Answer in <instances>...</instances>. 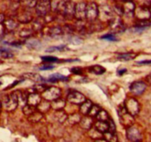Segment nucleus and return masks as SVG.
<instances>
[{"label":"nucleus","instance_id":"1a4fd4ad","mask_svg":"<svg viewBox=\"0 0 151 142\" xmlns=\"http://www.w3.org/2000/svg\"><path fill=\"white\" fill-rule=\"evenodd\" d=\"M130 91L134 95H142L147 88V84L143 81H136L130 85Z\"/></svg>","mask_w":151,"mask_h":142},{"label":"nucleus","instance_id":"20e7f679","mask_svg":"<svg viewBox=\"0 0 151 142\" xmlns=\"http://www.w3.org/2000/svg\"><path fill=\"white\" fill-rule=\"evenodd\" d=\"M60 95H61V90L58 87L52 86L47 88L41 94V97L44 100H47L49 102H52L53 100L60 98Z\"/></svg>","mask_w":151,"mask_h":142},{"label":"nucleus","instance_id":"4c0bfd02","mask_svg":"<svg viewBox=\"0 0 151 142\" xmlns=\"http://www.w3.org/2000/svg\"><path fill=\"white\" fill-rule=\"evenodd\" d=\"M100 110H101V108H100V106L96 105H92V106H91V109H90L89 112H88V116H91V117L96 116Z\"/></svg>","mask_w":151,"mask_h":142},{"label":"nucleus","instance_id":"de8ad7c7","mask_svg":"<svg viewBox=\"0 0 151 142\" xmlns=\"http://www.w3.org/2000/svg\"><path fill=\"white\" fill-rule=\"evenodd\" d=\"M137 64H139V65H150V64H151V60H142V61H139V62H137Z\"/></svg>","mask_w":151,"mask_h":142},{"label":"nucleus","instance_id":"4be33fe9","mask_svg":"<svg viewBox=\"0 0 151 142\" xmlns=\"http://www.w3.org/2000/svg\"><path fill=\"white\" fill-rule=\"evenodd\" d=\"M92 105L93 104L92 103H91V100H86L82 104L80 105H81V107H80V111H81V113H82L83 115H84V116L88 115V112H89Z\"/></svg>","mask_w":151,"mask_h":142},{"label":"nucleus","instance_id":"3c124183","mask_svg":"<svg viewBox=\"0 0 151 142\" xmlns=\"http://www.w3.org/2000/svg\"><path fill=\"white\" fill-rule=\"evenodd\" d=\"M126 69H121V70H119L117 72V73H118V75H123L124 73H125V72H126Z\"/></svg>","mask_w":151,"mask_h":142},{"label":"nucleus","instance_id":"c85d7f7f","mask_svg":"<svg viewBox=\"0 0 151 142\" xmlns=\"http://www.w3.org/2000/svg\"><path fill=\"white\" fill-rule=\"evenodd\" d=\"M89 72L97 75H103L106 72V69L100 65H94L89 67Z\"/></svg>","mask_w":151,"mask_h":142},{"label":"nucleus","instance_id":"c9c22d12","mask_svg":"<svg viewBox=\"0 0 151 142\" xmlns=\"http://www.w3.org/2000/svg\"><path fill=\"white\" fill-rule=\"evenodd\" d=\"M103 134H104V138L106 140V141H117L118 138L115 133L108 131Z\"/></svg>","mask_w":151,"mask_h":142},{"label":"nucleus","instance_id":"5fc2aeb1","mask_svg":"<svg viewBox=\"0 0 151 142\" xmlns=\"http://www.w3.org/2000/svg\"><path fill=\"white\" fill-rule=\"evenodd\" d=\"M1 101H0V112H1Z\"/></svg>","mask_w":151,"mask_h":142},{"label":"nucleus","instance_id":"7c9ffc66","mask_svg":"<svg viewBox=\"0 0 151 142\" xmlns=\"http://www.w3.org/2000/svg\"><path fill=\"white\" fill-rule=\"evenodd\" d=\"M27 45L29 48L32 49H39L41 47L40 41L36 39H29L27 42Z\"/></svg>","mask_w":151,"mask_h":142},{"label":"nucleus","instance_id":"4d7b16f0","mask_svg":"<svg viewBox=\"0 0 151 142\" xmlns=\"http://www.w3.org/2000/svg\"><path fill=\"white\" fill-rule=\"evenodd\" d=\"M150 22H151V18H150Z\"/></svg>","mask_w":151,"mask_h":142},{"label":"nucleus","instance_id":"423d86ee","mask_svg":"<svg viewBox=\"0 0 151 142\" xmlns=\"http://www.w3.org/2000/svg\"><path fill=\"white\" fill-rule=\"evenodd\" d=\"M134 14L138 20H150L151 18L150 9L145 6H139L136 7Z\"/></svg>","mask_w":151,"mask_h":142},{"label":"nucleus","instance_id":"4468645a","mask_svg":"<svg viewBox=\"0 0 151 142\" xmlns=\"http://www.w3.org/2000/svg\"><path fill=\"white\" fill-rule=\"evenodd\" d=\"M18 22L22 24L29 23L32 20V16L30 12L27 11V8L24 11L20 12L17 16Z\"/></svg>","mask_w":151,"mask_h":142},{"label":"nucleus","instance_id":"864d4df0","mask_svg":"<svg viewBox=\"0 0 151 142\" xmlns=\"http://www.w3.org/2000/svg\"><path fill=\"white\" fill-rule=\"evenodd\" d=\"M116 1H120V2H125V1H126L127 0H115Z\"/></svg>","mask_w":151,"mask_h":142},{"label":"nucleus","instance_id":"a878e982","mask_svg":"<svg viewBox=\"0 0 151 142\" xmlns=\"http://www.w3.org/2000/svg\"><path fill=\"white\" fill-rule=\"evenodd\" d=\"M28 120L29 121L32 123H37V122H39L43 117V113H41V112L38 111V110H35V112L32 113L31 115L27 116Z\"/></svg>","mask_w":151,"mask_h":142},{"label":"nucleus","instance_id":"ea45409f","mask_svg":"<svg viewBox=\"0 0 151 142\" xmlns=\"http://www.w3.org/2000/svg\"><path fill=\"white\" fill-rule=\"evenodd\" d=\"M66 49V46H58V47H51L50 48L47 49H46V52H54L56 51H63V50Z\"/></svg>","mask_w":151,"mask_h":142},{"label":"nucleus","instance_id":"37998d69","mask_svg":"<svg viewBox=\"0 0 151 142\" xmlns=\"http://www.w3.org/2000/svg\"><path fill=\"white\" fill-rule=\"evenodd\" d=\"M102 39L107 40V41H117V38L116 37H115L114 35H111V34H108V35H105L101 37Z\"/></svg>","mask_w":151,"mask_h":142},{"label":"nucleus","instance_id":"a19ab883","mask_svg":"<svg viewBox=\"0 0 151 142\" xmlns=\"http://www.w3.org/2000/svg\"><path fill=\"white\" fill-rule=\"evenodd\" d=\"M0 55L4 58H10L13 56L10 51L3 48H0Z\"/></svg>","mask_w":151,"mask_h":142},{"label":"nucleus","instance_id":"473e14b6","mask_svg":"<svg viewBox=\"0 0 151 142\" xmlns=\"http://www.w3.org/2000/svg\"><path fill=\"white\" fill-rule=\"evenodd\" d=\"M36 110H37L36 107H34V106H32L30 105H28V104H26L24 106L22 107V110H23L24 114L27 116L31 115Z\"/></svg>","mask_w":151,"mask_h":142},{"label":"nucleus","instance_id":"39448f33","mask_svg":"<svg viewBox=\"0 0 151 142\" xmlns=\"http://www.w3.org/2000/svg\"><path fill=\"white\" fill-rule=\"evenodd\" d=\"M99 7L95 2L88 3L86 7V19L88 22H94L98 18Z\"/></svg>","mask_w":151,"mask_h":142},{"label":"nucleus","instance_id":"f257e3e1","mask_svg":"<svg viewBox=\"0 0 151 142\" xmlns=\"http://www.w3.org/2000/svg\"><path fill=\"white\" fill-rule=\"evenodd\" d=\"M1 108H3L6 111L11 112L16 110L19 105L17 92L15 91V92L6 95L1 101Z\"/></svg>","mask_w":151,"mask_h":142},{"label":"nucleus","instance_id":"72a5a7b5","mask_svg":"<svg viewBox=\"0 0 151 142\" xmlns=\"http://www.w3.org/2000/svg\"><path fill=\"white\" fill-rule=\"evenodd\" d=\"M81 118L82 117H81V116L79 114V113H73V114L68 116L67 119L71 125H75V124L79 123Z\"/></svg>","mask_w":151,"mask_h":142},{"label":"nucleus","instance_id":"5701e85b","mask_svg":"<svg viewBox=\"0 0 151 142\" xmlns=\"http://www.w3.org/2000/svg\"><path fill=\"white\" fill-rule=\"evenodd\" d=\"M49 35L52 38H58V37L61 36L63 34V29L59 26L52 27L49 30Z\"/></svg>","mask_w":151,"mask_h":142},{"label":"nucleus","instance_id":"c756f323","mask_svg":"<svg viewBox=\"0 0 151 142\" xmlns=\"http://www.w3.org/2000/svg\"><path fill=\"white\" fill-rule=\"evenodd\" d=\"M37 0H20L19 4L25 8L30 9L35 7Z\"/></svg>","mask_w":151,"mask_h":142},{"label":"nucleus","instance_id":"cd10ccee","mask_svg":"<svg viewBox=\"0 0 151 142\" xmlns=\"http://www.w3.org/2000/svg\"><path fill=\"white\" fill-rule=\"evenodd\" d=\"M55 118L59 123H63L65 121L67 120L68 116L62 110H56L55 113Z\"/></svg>","mask_w":151,"mask_h":142},{"label":"nucleus","instance_id":"0eeeda50","mask_svg":"<svg viewBox=\"0 0 151 142\" xmlns=\"http://www.w3.org/2000/svg\"><path fill=\"white\" fill-rule=\"evenodd\" d=\"M114 10L109 5H103L99 7L98 17L102 21H110L114 18Z\"/></svg>","mask_w":151,"mask_h":142},{"label":"nucleus","instance_id":"6e6552de","mask_svg":"<svg viewBox=\"0 0 151 142\" xmlns=\"http://www.w3.org/2000/svg\"><path fill=\"white\" fill-rule=\"evenodd\" d=\"M86 100L85 96L82 93L77 91H73L69 93L67 96V101L69 103H72L74 105H80L82 104L85 100Z\"/></svg>","mask_w":151,"mask_h":142},{"label":"nucleus","instance_id":"f3484780","mask_svg":"<svg viewBox=\"0 0 151 142\" xmlns=\"http://www.w3.org/2000/svg\"><path fill=\"white\" fill-rule=\"evenodd\" d=\"M69 80V78L66 76L61 75L60 73H55L52 75H50L48 79L47 80V81L50 82H57L59 81H62V82H67Z\"/></svg>","mask_w":151,"mask_h":142},{"label":"nucleus","instance_id":"a18cd8bd","mask_svg":"<svg viewBox=\"0 0 151 142\" xmlns=\"http://www.w3.org/2000/svg\"><path fill=\"white\" fill-rule=\"evenodd\" d=\"M54 68H55L54 66H52V65L44 64V65H42L41 67H39V69L42 71H47V70H51V69H53Z\"/></svg>","mask_w":151,"mask_h":142},{"label":"nucleus","instance_id":"79ce46f5","mask_svg":"<svg viewBox=\"0 0 151 142\" xmlns=\"http://www.w3.org/2000/svg\"><path fill=\"white\" fill-rule=\"evenodd\" d=\"M41 59L44 61L52 62V63H53V62H57L58 60V57H53V56H43V57H41Z\"/></svg>","mask_w":151,"mask_h":142},{"label":"nucleus","instance_id":"6ab92c4d","mask_svg":"<svg viewBox=\"0 0 151 142\" xmlns=\"http://www.w3.org/2000/svg\"><path fill=\"white\" fill-rule=\"evenodd\" d=\"M135 8V3L131 1V0H127L126 1L123 2L122 9H123V13L125 14H131V13H134Z\"/></svg>","mask_w":151,"mask_h":142},{"label":"nucleus","instance_id":"2f4dec72","mask_svg":"<svg viewBox=\"0 0 151 142\" xmlns=\"http://www.w3.org/2000/svg\"><path fill=\"white\" fill-rule=\"evenodd\" d=\"M47 89V87L46 85H44V84L42 83H38L35 85L34 86H32L31 88V92H34V93H38V94H42L45 90Z\"/></svg>","mask_w":151,"mask_h":142},{"label":"nucleus","instance_id":"9d476101","mask_svg":"<svg viewBox=\"0 0 151 142\" xmlns=\"http://www.w3.org/2000/svg\"><path fill=\"white\" fill-rule=\"evenodd\" d=\"M127 138L131 141H141L142 140V136L140 131L134 127H129L127 130Z\"/></svg>","mask_w":151,"mask_h":142},{"label":"nucleus","instance_id":"58836bf2","mask_svg":"<svg viewBox=\"0 0 151 142\" xmlns=\"http://www.w3.org/2000/svg\"><path fill=\"white\" fill-rule=\"evenodd\" d=\"M135 27L142 28H147L151 26V22L150 20H138L137 22Z\"/></svg>","mask_w":151,"mask_h":142},{"label":"nucleus","instance_id":"6e6d98bb","mask_svg":"<svg viewBox=\"0 0 151 142\" xmlns=\"http://www.w3.org/2000/svg\"><path fill=\"white\" fill-rule=\"evenodd\" d=\"M149 9H150V13H151V6L150 7H149Z\"/></svg>","mask_w":151,"mask_h":142},{"label":"nucleus","instance_id":"8fccbe9b","mask_svg":"<svg viewBox=\"0 0 151 142\" xmlns=\"http://www.w3.org/2000/svg\"><path fill=\"white\" fill-rule=\"evenodd\" d=\"M4 20H5V16L3 13H0V24L4 23Z\"/></svg>","mask_w":151,"mask_h":142},{"label":"nucleus","instance_id":"bb28decb","mask_svg":"<svg viewBox=\"0 0 151 142\" xmlns=\"http://www.w3.org/2000/svg\"><path fill=\"white\" fill-rule=\"evenodd\" d=\"M44 23H45V20L43 19V17L38 16V19H35L32 24L33 31H41L44 27Z\"/></svg>","mask_w":151,"mask_h":142},{"label":"nucleus","instance_id":"49530a36","mask_svg":"<svg viewBox=\"0 0 151 142\" xmlns=\"http://www.w3.org/2000/svg\"><path fill=\"white\" fill-rule=\"evenodd\" d=\"M71 72L75 75H81L82 73V69L79 67H74L71 69Z\"/></svg>","mask_w":151,"mask_h":142},{"label":"nucleus","instance_id":"aec40b11","mask_svg":"<svg viewBox=\"0 0 151 142\" xmlns=\"http://www.w3.org/2000/svg\"><path fill=\"white\" fill-rule=\"evenodd\" d=\"M51 108V102H49L46 100H41L39 104L36 106V109L41 113H47Z\"/></svg>","mask_w":151,"mask_h":142},{"label":"nucleus","instance_id":"9b49d317","mask_svg":"<svg viewBox=\"0 0 151 142\" xmlns=\"http://www.w3.org/2000/svg\"><path fill=\"white\" fill-rule=\"evenodd\" d=\"M86 3L85 2H79L75 4V18L78 21H83L86 19Z\"/></svg>","mask_w":151,"mask_h":142},{"label":"nucleus","instance_id":"a211bd4d","mask_svg":"<svg viewBox=\"0 0 151 142\" xmlns=\"http://www.w3.org/2000/svg\"><path fill=\"white\" fill-rule=\"evenodd\" d=\"M79 124L83 129L86 130V131L87 130H90L93 125L92 117H91V116L87 115V116H85V117L83 118H81Z\"/></svg>","mask_w":151,"mask_h":142},{"label":"nucleus","instance_id":"ddd939ff","mask_svg":"<svg viewBox=\"0 0 151 142\" xmlns=\"http://www.w3.org/2000/svg\"><path fill=\"white\" fill-rule=\"evenodd\" d=\"M24 78L25 79H28L29 80H32L33 82H37V83H43V82H47V80L44 79L41 75L37 73H32V72H28V73H25L22 75Z\"/></svg>","mask_w":151,"mask_h":142},{"label":"nucleus","instance_id":"e433bc0d","mask_svg":"<svg viewBox=\"0 0 151 142\" xmlns=\"http://www.w3.org/2000/svg\"><path fill=\"white\" fill-rule=\"evenodd\" d=\"M96 118L100 121H106L107 122L109 119V113L106 110H100L99 113L97 114V116H96Z\"/></svg>","mask_w":151,"mask_h":142},{"label":"nucleus","instance_id":"f704fd0d","mask_svg":"<svg viewBox=\"0 0 151 142\" xmlns=\"http://www.w3.org/2000/svg\"><path fill=\"white\" fill-rule=\"evenodd\" d=\"M33 29H23L19 32V35H20V37H22L23 38H30L33 35Z\"/></svg>","mask_w":151,"mask_h":142},{"label":"nucleus","instance_id":"2eb2a0df","mask_svg":"<svg viewBox=\"0 0 151 142\" xmlns=\"http://www.w3.org/2000/svg\"><path fill=\"white\" fill-rule=\"evenodd\" d=\"M42 100V97L39 95L38 93H29L27 96V104L36 107L40 102Z\"/></svg>","mask_w":151,"mask_h":142},{"label":"nucleus","instance_id":"393cba45","mask_svg":"<svg viewBox=\"0 0 151 142\" xmlns=\"http://www.w3.org/2000/svg\"><path fill=\"white\" fill-rule=\"evenodd\" d=\"M137 55L136 53L128 52V53H122V54L118 55L117 58L118 60H122V61H129V60H134L136 58Z\"/></svg>","mask_w":151,"mask_h":142},{"label":"nucleus","instance_id":"09e8293b","mask_svg":"<svg viewBox=\"0 0 151 142\" xmlns=\"http://www.w3.org/2000/svg\"><path fill=\"white\" fill-rule=\"evenodd\" d=\"M145 81L147 83V85H151V74H149L148 75H147L145 77Z\"/></svg>","mask_w":151,"mask_h":142},{"label":"nucleus","instance_id":"603ef678","mask_svg":"<svg viewBox=\"0 0 151 142\" xmlns=\"http://www.w3.org/2000/svg\"><path fill=\"white\" fill-rule=\"evenodd\" d=\"M12 1H13V3H18L19 4V1H20V0H11Z\"/></svg>","mask_w":151,"mask_h":142},{"label":"nucleus","instance_id":"f03ea898","mask_svg":"<svg viewBox=\"0 0 151 142\" xmlns=\"http://www.w3.org/2000/svg\"><path fill=\"white\" fill-rule=\"evenodd\" d=\"M51 3V0H37L36 4L35 6L37 15L41 17H44L47 15L50 14L52 10Z\"/></svg>","mask_w":151,"mask_h":142},{"label":"nucleus","instance_id":"c03bdc74","mask_svg":"<svg viewBox=\"0 0 151 142\" xmlns=\"http://www.w3.org/2000/svg\"><path fill=\"white\" fill-rule=\"evenodd\" d=\"M107 122H108V123H109V131H110V132H111V133H115V131H116V126H115V124H114V121L112 120L111 119H110V118H109V119L107 121Z\"/></svg>","mask_w":151,"mask_h":142},{"label":"nucleus","instance_id":"7ed1b4c3","mask_svg":"<svg viewBox=\"0 0 151 142\" xmlns=\"http://www.w3.org/2000/svg\"><path fill=\"white\" fill-rule=\"evenodd\" d=\"M124 108L129 114L132 116H135L139 114L140 111V105L136 99L129 97L125 101Z\"/></svg>","mask_w":151,"mask_h":142},{"label":"nucleus","instance_id":"b1692460","mask_svg":"<svg viewBox=\"0 0 151 142\" xmlns=\"http://www.w3.org/2000/svg\"><path fill=\"white\" fill-rule=\"evenodd\" d=\"M4 28L6 29H7L8 31H13L16 29V28L19 27V24L16 21H15L14 19H7V20H4Z\"/></svg>","mask_w":151,"mask_h":142},{"label":"nucleus","instance_id":"f8f14e48","mask_svg":"<svg viewBox=\"0 0 151 142\" xmlns=\"http://www.w3.org/2000/svg\"><path fill=\"white\" fill-rule=\"evenodd\" d=\"M109 27L114 32H121L125 30L122 21L119 18H112L109 21Z\"/></svg>","mask_w":151,"mask_h":142},{"label":"nucleus","instance_id":"412c9836","mask_svg":"<svg viewBox=\"0 0 151 142\" xmlns=\"http://www.w3.org/2000/svg\"><path fill=\"white\" fill-rule=\"evenodd\" d=\"M66 105V101L63 99H57L51 102V108L55 110H63Z\"/></svg>","mask_w":151,"mask_h":142},{"label":"nucleus","instance_id":"dca6fc26","mask_svg":"<svg viewBox=\"0 0 151 142\" xmlns=\"http://www.w3.org/2000/svg\"><path fill=\"white\" fill-rule=\"evenodd\" d=\"M94 128L95 130H97V132L100 133H105L108 132L109 130V125L108 122L106 121H100L97 122L94 125Z\"/></svg>","mask_w":151,"mask_h":142}]
</instances>
